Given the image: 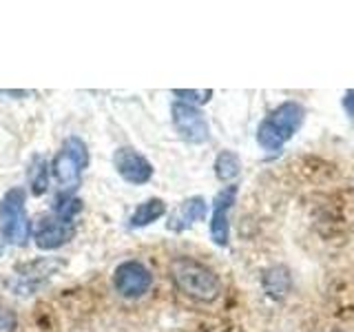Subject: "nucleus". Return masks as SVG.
<instances>
[{"instance_id": "nucleus-6", "label": "nucleus", "mask_w": 354, "mask_h": 332, "mask_svg": "<svg viewBox=\"0 0 354 332\" xmlns=\"http://www.w3.org/2000/svg\"><path fill=\"white\" fill-rule=\"evenodd\" d=\"M173 127L180 133V138L188 144H204L210 138V127L206 116L197 107L186 102H175L171 107Z\"/></svg>"}, {"instance_id": "nucleus-14", "label": "nucleus", "mask_w": 354, "mask_h": 332, "mask_svg": "<svg viewBox=\"0 0 354 332\" xmlns=\"http://www.w3.org/2000/svg\"><path fill=\"white\" fill-rule=\"evenodd\" d=\"M241 173V160L235 151H221L215 160V177L219 182H232Z\"/></svg>"}, {"instance_id": "nucleus-10", "label": "nucleus", "mask_w": 354, "mask_h": 332, "mask_svg": "<svg viewBox=\"0 0 354 332\" xmlns=\"http://www.w3.org/2000/svg\"><path fill=\"white\" fill-rule=\"evenodd\" d=\"M206 213H208V206L204 197H199V195L188 197L171 213L169 221H166V228L171 232H184L193 224H197V221H202Z\"/></svg>"}, {"instance_id": "nucleus-2", "label": "nucleus", "mask_w": 354, "mask_h": 332, "mask_svg": "<svg viewBox=\"0 0 354 332\" xmlns=\"http://www.w3.org/2000/svg\"><path fill=\"white\" fill-rule=\"evenodd\" d=\"M304 118H306V109L301 102H295V100L281 102L261 120V124L257 129V144L263 151L270 153L281 151L283 144L290 142L295 138V133L301 129Z\"/></svg>"}, {"instance_id": "nucleus-5", "label": "nucleus", "mask_w": 354, "mask_h": 332, "mask_svg": "<svg viewBox=\"0 0 354 332\" xmlns=\"http://www.w3.org/2000/svg\"><path fill=\"white\" fill-rule=\"evenodd\" d=\"M75 235V219H69L60 213H47L38 219L33 228V239L40 250H55L64 246Z\"/></svg>"}, {"instance_id": "nucleus-1", "label": "nucleus", "mask_w": 354, "mask_h": 332, "mask_svg": "<svg viewBox=\"0 0 354 332\" xmlns=\"http://www.w3.org/2000/svg\"><path fill=\"white\" fill-rule=\"evenodd\" d=\"M171 279L177 290L195 302H215L221 293V282L215 270L193 257H175L171 261Z\"/></svg>"}, {"instance_id": "nucleus-7", "label": "nucleus", "mask_w": 354, "mask_h": 332, "mask_svg": "<svg viewBox=\"0 0 354 332\" xmlns=\"http://www.w3.org/2000/svg\"><path fill=\"white\" fill-rule=\"evenodd\" d=\"M113 286L124 299H140L153 286V275L142 261H122L113 273Z\"/></svg>"}, {"instance_id": "nucleus-4", "label": "nucleus", "mask_w": 354, "mask_h": 332, "mask_svg": "<svg viewBox=\"0 0 354 332\" xmlns=\"http://www.w3.org/2000/svg\"><path fill=\"white\" fill-rule=\"evenodd\" d=\"M29 230L27 195L20 186H14L0 199V235L11 246H25Z\"/></svg>"}, {"instance_id": "nucleus-11", "label": "nucleus", "mask_w": 354, "mask_h": 332, "mask_svg": "<svg viewBox=\"0 0 354 332\" xmlns=\"http://www.w3.org/2000/svg\"><path fill=\"white\" fill-rule=\"evenodd\" d=\"M261 284H263V290L268 293V297L283 299L292 288V277L286 266H272V268L263 273Z\"/></svg>"}, {"instance_id": "nucleus-15", "label": "nucleus", "mask_w": 354, "mask_h": 332, "mask_svg": "<svg viewBox=\"0 0 354 332\" xmlns=\"http://www.w3.org/2000/svg\"><path fill=\"white\" fill-rule=\"evenodd\" d=\"M173 95L180 98V102L197 107V104L210 102V98H213V91H210V89H175Z\"/></svg>"}, {"instance_id": "nucleus-9", "label": "nucleus", "mask_w": 354, "mask_h": 332, "mask_svg": "<svg viewBox=\"0 0 354 332\" xmlns=\"http://www.w3.org/2000/svg\"><path fill=\"white\" fill-rule=\"evenodd\" d=\"M113 166L122 180L133 186L147 184L153 177V164L133 147H120L113 153Z\"/></svg>"}, {"instance_id": "nucleus-16", "label": "nucleus", "mask_w": 354, "mask_h": 332, "mask_svg": "<svg viewBox=\"0 0 354 332\" xmlns=\"http://www.w3.org/2000/svg\"><path fill=\"white\" fill-rule=\"evenodd\" d=\"M18 328V317L11 308L0 304V332H16Z\"/></svg>"}, {"instance_id": "nucleus-8", "label": "nucleus", "mask_w": 354, "mask_h": 332, "mask_svg": "<svg viewBox=\"0 0 354 332\" xmlns=\"http://www.w3.org/2000/svg\"><path fill=\"white\" fill-rule=\"evenodd\" d=\"M237 193L239 188L235 184H228L215 195L213 217H210V237L217 246H228L230 241V210L237 202Z\"/></svg>"}, {"instance_id": "nucleus-12", "label": "nucleus", "mask_w": 354, "mask_h": 332, "mask_svg": "<svg viewBox=\"0 0 354 332\" xmlns=\"http://www.w3.org/2000/svg\"><path fill=\"white\" fill-rule=\"evenodd\" d=\"M164 213H166V202H164V199H160V197H149V199H144L142 204H138L136 210H133L129 224L133 228L151 226L160 217H164Z\"/></svg>"}, {"instance_id": "nucleus-13", "label": "nucleus", "mask_w": 354, "mask_h": 332, "mask_svg": "<svg viewBox=\"0 0 354 332\" xmlns=\"http://www.w3.org/2000/svg\"><path fill=\"white\" fill-rule=\"evenodd\" d=\"M27 180L31 186V193L40 197L47 193L49 188V164L42 155H33L31 162H29V169H27Z\"/></svg>"}, {"instance_id": "nucleus-3", "label": "nucleus", "mask_w": 354, "mask_h": 332, "mask_svg": "<svg viewBox=\"0 0 354 332\" xmlns=\"http://www.w3.org/2000/svg\"><path fill=\"white\" fill-rule=\"evenodd\" d=\"M88 169V149L80 138H66L58 155L53 158L51 173L55 182L60 184L62 193L71 195L82 180V173Z\"/></svg>"}, {"instance_id": "nucleus-17", "label": "nucleus", "mask_w": 354, "mask_h": 332, "mask_svg": "<svg viewBox=\"0 0 354 332\" xmlns=\"http://www.w3.org/2000/svg\"><path fill=\"white\" fill-rule=\"evenodd\" d=\"M343 109H346L348 118L354 120V89H350V91H346V95H343Z\"/></svg>"}]
</instances>
